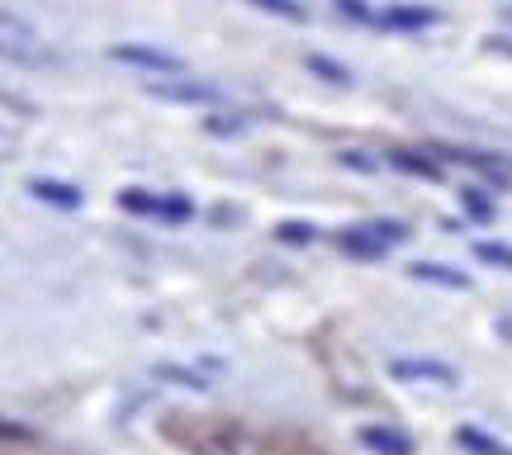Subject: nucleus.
Returning a JSON list of instances; mask_svg holds the SVG:
<instances>
[{
	"instance_id": "1",
	"label": "nucleus",
	"mask_w": 512,
	"mask_h": 455,
	"mask_svg": "<svg viewBox=\"0 0 512 455\" xmlns=\"http://www.w3.org/2000/svg\"><path fill=\"white\" fill-rule=\"evenodd\" d=\"M0 62H15V67H57V53L38 43L29 24H15V19L0 15Z\"/></svg>"
},
{
	"instance_id": "2",
	"label": "nucleus",
	"mask_w": 512,
	"mask_h": 455,
	"mask_svg": "<svg viewBox=\"0 0 512 455\" xmlns=\"http://www.w3.org/2000/svg\"><path fill=\"white\" fill-rule=\"evenodd\" d=\"M119 209L124 214H143V219H157V223H190L195 204L185 195H157V190H119Z\"/></svg>"
},
{
	"instance_id": "3",
	"label": "nucleus",
	"mask_w": 512,
	"mask_h": 455,
	"mask_svg": "<svg viewBox=\"0 0 512 455\" xmlns=\"http://www.w3.org/2000/svg\"><path fill=\"white\" fill-rule=\"evenodd\" d=\"M110 62L128 67V72H143V76H181L185 62L166 48H147V43H114L110 48Z\"/></svg>"
},
{
	"instance_id": "4",
	"label": "nucleus",
	"mask_w": 512,
	"mask_h": 455,
	"mask_svg": "<svg viewBox=\"0 0 512 455\" xmlns=\"http://www.w3.org/2000/svg\"><path fill=\"white\" fill-rule=\"evenodd\" d=\"M147 95L157 100H171V105H219V91L204 86L195 76H147Z\"/></svg>"
},
{
	"instance_id": "5",
	"label": "nucleus",
	"mask_w": 512,
	"mask_h": 455,
	"mask_svg": "<svg viewBox=\"0 0 512 455\" xmlns=\"http://www.w3.org/2000/svg\"><path fill=\"white\" fill-rule=\"evenodd\" d=\"M437 10H427V5H384L375 10V29H389V34H422V29H432L437 24Z\"/></svg>"
},
{
	"instance_id": "6",
	"label": "nucleus",
	"mask_w": 512,
	"mask_h": 455,
	"mask_svg": "<svg viewBox=\"0 0 512 455\" xmlns=\"http://www.w3.org/2000/svg\"><path fill=\"white\" fill-rule=\"evenodd\" d=\"M389 375L403 384H456V370L446 361H418V356H399V361L389 365Z\"/></svg>"
},
{
	"instance_id": "7",
	"label": "nucleus",
	"mask_w": 512,
	"mask_h": 455,
	"mask_svg": "<svg viewBox=\"0 0 512 455\" xmlns=\"http://www.w3.org/2000/svg\"><path fill=\"white\" fill-rule=\"evenodd\" d=\"M437 157H441V162L470 166V171H484V176H494V181L512 176V162H503V157H489V152H470V147H437Z\"/></svg>"
},
{
	"instance_id": "8",
	"label": "nucleus",
	"mask_w": 512,
	"mask_h": 455,
	"mask_svg": "<svg viewBox=\"0 0 512 455\" xmlns=\"http://www.w3.org/2000/svg\"><path fill=\"white\" fill-rule=\"evenodd\" d=\"M214 365H152V380H162V384H181V389H209L214 384Z\"/></svg>"
},
{
	"instance_id": "9",
	"label": "nucleus",
	"mask_w": 512,
	"mask_h": 455,
	"mask_svg": "<svg viewBox=\"0 0 512 455\" xmlns=\"http://www.w3.org/2000/svg\"><path fill=\"white\" fill-rule=\"evenodd\" d=\"M361 446L370 455H413V437L399 427H361Z\"/></svg>"
},
{
	"instance_id": "10",
	"label": "nucleus",
	"mask_w": 512,
	"mask_h": 455,
	"mask_svg": "<svg viewBox=\"0 0 512 455\" xmlns=\"http://www.w3.org/2000/svg\"><path fill=\"white\" fill-rule=\"evenodd\" d=\"M337 247L347 256H356V261H380L389 247H384L380 237L370 233V223H361V228H347V233H337Z\"/></svg>"
},
{
	"instance_id": "11",
	"label": "nucleus",
	"mask_w": 512,
	"mask_h": 455,
	"mask_svg": "<svg viewBox=\"0 0 512 455\" xmlns=\"http://www.w3.org/2000/svg\"><path fill=\"white\" fill-rule=\"evenodd\" d=\"M29 195L43 204H53V209H76L81 204V190L67 181H48V176H38V181H29Z\"/></svg>"
},
{
	"instance_id": "12",
	"label": "nucleus",
	"mask_w": 512,
	"mask_h": 455,
	"mask_svg": "<svg viewBox=\"0 0 512 455\" xmlns=\"http://www.w3.org/2000/svg\"><path fill=\"white\" fill-rule=\"evenodd\" d=\"M413 280H427V285H446V290H470V275L465 271H451V266H441V261H418V266H408Z\"/></svg>"
},
{
	"instance_id": "13",
	"label": "nucleus",
	"mask_w": 512,
	"mask_h": 455,
	"mask_svg": "<svg viewBox=\"0 0 512 455\" xmlns=\"http://www.w3.org/2000/svg\"><path fill=\"white\" fill-rule=\"evenodd\" d=\"M456 446L465 455H512L508 441L489 437V432H479V427H460V432H456Z\"/></svg>"
},
{
	"instance_id": "14",
	"label": "nucleus",
	"mask_w": 512,
	"mask_h": 455,
	"mask_svg": "<svg viewBox=\"0 0 512 455\" xmlns=\"http://www.w3.org/2000/svg\"><path fill=\"white\" fill-rule=\"evenodd\" d=\"M389 166H399L408 176H422V181H437L441 176V162L427 157V152H389Z\"/></svg>"
},
{
	"instance_id": "15",
	"label": "nucleus",
	"mask_w": 512,
	"mask_h": 455,
	"mask_svg": "<svg viewBox=\"0 0 512 455\" xmlns=\"http://www.w3.org/2000/svg\"><path fill=\"white\" fill-rule=\"evenodd\" d=\"M304 67H309L313 76L332 81V86H351V72H347V67H342V62H332V57H323V53H309V57H304Z\"/></svg>"
},
{
	"instance_id": "16",
	"label": "nucleus",
	"mask_w": 512,
	"mask_h": 455,
	"mask_svg": "<svg viewBox=\"0 0 512 455\" xmlns=\"http://www.w3.org/2000/svg\"><path fill=\"white\" fill-rule=\"evenodd\" d=\"M256 10H266V15H275V19H290V24H304L309 19V10L299 5V0H252Z\"/></svg>"
},
{
	"instance_id": "17",
	"label": "nucleus",
	"mask_w": 512,
	"mask_h": 455,
	"mask_svg": "<svg viewBox=\"0 0 512 455\" xmlns=\"http://www.w3.org/2000/svg\"><path fill=\"white\" fill-rule=\"evenodd\" d=\"M475 256L484 261V266L512 271V247H508V242H475Z\"/></svg>"
},
{
	"instance_id": "18",
	"label": "nucleus",
	"mask_w": 512,
	"mask_h": 455,
	"mask_svg": "<svg viewBox=\"0 0 512 455\" xmlns=\"http://www.w3.org/2000/svg\"><path fill=\"white\" fill-rule=\"evenodd\" d=\"M460 204H465V214H470V219H479V223L494 219V200H489V195H479L475 185H470V190H460Z\"/></svg>"
},
{
	"instance_id": "19",
	"label": "nucleus",
	"mask_w": 512,
	"mask_h": 455,
	"mask_svg": "<svg viewBox=\"0 0 512 455\" xmlns=\"http://www.w3.org/2000/svg\"><path fill=\"white\" fill-rule=\"evenodd\" d=\"M332 10L342 19H351V24H375V10H370L366 0H332Z\"/></svg>"
},
{
	"instance_id": "20",
	"label": "nucleus",
	"mask_w": 512,
	"mask_h": 455,
	"mask_svg": "<svg viewBox=\"0 0 512 455\" xmlns=\"http://www.w3.org/2000/svg\"><path fill=\"white\" fill-rule=\"evenodd\" d=\"M370 233L380 237L384 247H394V242H403V237H408V228H403V223H394V219H375V223H370Z\"/></svg>"
},
{
	"instance_id": "21",
	"label": "nucleus",
	"mask_w": 512,
	"mask_h": 455,
	"mask_svg": "<svg viewBox=\"0 0 512 455\" xmlns=\"http://www.w3.org/2000/svg\"><path fill=\"white\" fill-rule=\"evenodd\" d=\"M275 237H280V242H299V247H304V242H313V228H309V223H280V228H275Z\"/></svg>"
},
{
	"instance_id": "22",
	"label": "nucleus",
	"mask_w": 512,
	"mask_h": 455,
	"mask_svg": "<svg viewBox=\"0 0 512 455\" xmlns=\"http://www.w3.org/2000/svg\"><path fill=\"white\" fill-rule=\"evenodd\" d=\"M0 441H29V427H19V422H0Z\"/></svg>"
},
{
	"instance_id": "23",
	"label": "nucleus",
	"mask_w": 512,
	"mask_h": 455,
	"mask_svg": "<svg viewBox=\"0 0 512 455\" xmlns=\"http://www.w3.org/2000/svg\"><path fill=\"white\" fill-rule=\"evenodd\" d=\"M209 133H238V119H209Z\"/></svg>"
}]
</instances>
